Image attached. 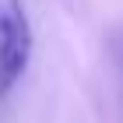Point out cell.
Here are the masks:
<instances>
[{"mask_svg": "<svg viewBox=\"0 0 123 123\" xmlns=\"http://www.w3.org/2000/svg\"><path fill=\"white\" fill-rule=\"evenodd\" d=\"M32 60V25L21 0H0V98L21 81Z\"/></svg>", "mask_w": 123, "mask_h": 123, "instance_id": "6da1fadb", "label": "cell"}]
</instances>
